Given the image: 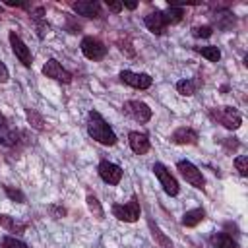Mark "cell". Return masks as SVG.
<instances>
[{"mask_svg":"<svg viewBox=\"0 0 248 248\" xmlns=\"http://www.w3.org/2000/svg\"><path fill=\"white\" fill-rule=\"evenodd\" d=\"M87 134L101 145H107V147H112L116 145L118 138L114 134V130L110 128V124L103 118V114L99 110H89L87 114Z\"/></svg>","mask_w":248,"mask_h":248,"instance_id":"2","label":"cell"},{"mask_svg":"<svg viewBox=\"0 0 248 248\" xmlns=\"http://www.w3.org/2000/svg\"><path fill=\"white\" fill-rule=\"evenodd\" d=\"M2 190H4V194H6V196L12 200V202H16V203H25V194H23L19 188L4 184V186H2Z\"/></svg>","mask_w":248,"mask_h":248,"instance_id":"28","label":"cell"},{"mask_svg":"<svg viewBox=\"0 0 248 248\" xmlns=\"http://www.w3.org/2000/svg\"><path fill=\"white\" fill-rule=\"evenodd\" d=\"M116 46H118V50H120L124 56H128V58L136 56V50H134V46H132L130 35H126V33L118 35V37H116Z\"/></svg>","mask_w":248,"mask_h":248,"instance_id":"27","label":"cell"},{"mask_svg":"<svg viewBox=\"0 0 248 248\" xmlns=\"http://www.w3.org/2000/svg\"><path fill=\"white\" fill-rule=\"evenodd\" d=\"M70 6L78 16H83V17H89V19L101 17V4L95 2V0H78V2H72Z\"/></svg>","mask_w":248,"mask_h":248,"instance_id":"14","label":"cell"},{"mask_svg":"<svg viewBox=\"0 0 248 248\" xmlns=\"http://www.w3.org/2000/svg\"><path fill=\"white\" fill-rule=\"evenodd\" d=\"M66 29H68V33H79L81 25L76 23V19H74L72 16H68V17H66Z\"/></svg>","mask_w":248,"mask_h":248,"instance_id":"34","label":"cell"},{"mask_svg":"<svg viewBox=\"0 0 248 248\" xmlns=\"http://www.w3.org/2000/svg\"><path fill=\"white\" fill-rule=\"evenodd\" d=\"M48 213H50V217H54V219H62V217L68 215V209H66L64 205L50 203V205H48Z\"/></svg>","mask_w":248,"mask_h":248,"instance_id":"33","label":"cell"},{"mask_svg":"<svg viewBox=\"0 0 248 248\" xmlns=\"http://www.w3.org/2000/svg\"><path fill=\"white\" fill-rule=\"evenodd\" d=\"M8 79H10V72H8L6 64H4V62H0V83H6Z\"/></svg>","mask_w":248,"mask_h":248,"instance_id":"35","label":"cell"},{"mask_svg":"<svg viewBox=\"0 0 248 248\" xmlns=\"http://www.w3.org/2000/svg\"><path fill=\"white\" fill-rule=\"evenodd\" d=\"M176 170L180 172V176H182L188 184H192V186L198 188V190H205V178H203L202 170H200L194 163H190V161H186V159H180V161L176 163Z\"/></svg>","mask_w":248,"mask_h":248,"instance_id":"5","label":"cell"},{"mask_svg":"<svg viewBox=\"0 0 248 248\" xmlns=\"http://www.w3.org/2000/svg\"><path fill=\"white\" fill-rule=\"evenodd\" d=\"M25 118H27V122L31 124L33 130H37V132H45V130H46V120H45V116H43L37 108L27 107V108H25Z\"/></svg>","mask_w":248,"mask_h":248,"instance_id":"22","label":"cell"},{"mask_svg":"<svg viewBox=\"0 0 248 248\" xmlns=\"http://www.w3.org/2000/svg\"><path fill=\"white\" fill-rule=\"evenodd\" d=\"M79 48H81L83 56L89 58V60H103L107 56V52H108V46L101 39H97L93 35H85L81 39V43H79Z\"/></svg>","mask_w":248,"mask_h":248,"instance_id":"6","label":"cell"},{"mask_svg":"<svg viewBox=\"0 0 248 248\" xmlns=\"http://www.w3.org/2000/svg\"><path fill=\"white\" fill-rule=\"evenodd\" d=\"M203 85V79L202 78H196V79H180L176 81V91L184 97H192L198 93V89Z\"/></svg>","mask_w":248,"mask_h":248,"instance_id":"21","label":"cell"},{"mask_svg":"<svg viewBox=\"0 0 248 248\" xmlns=\"http://www.w3.org/2000/svg\"><path fill=\"white\" fill-rule=\"evenodd\" d=\"M209 242L213 248H240L236 238H232V234L229 232H213L209 236Z\"/></svg>","mask_w":248,"mask_h":248,"instance_id":"20","label":"cell"},{"mask_svg":"<svg viewBox=\"0 0 248 248\" xmlns=\"http://www.w3.org/2000/svg\"><path fill=\"white\" fill-rule=\"evenodd\" d=\"M153 174L157 176V180L161 182L163 190L167 196H178L180 192V186H178V180L172 176V172L163 165V163H155L153 165Z\"/></svg>","mask_w":248,"mask_h":248,"instance_id":"8","label":"cell"},{"mask_svg":"<svg viewBox=\"0 0 248 248\" xmlns=\"http://www.w3.org/2000/svg\"><path fill=\"white\" fill-rule=\"evenodd\" d=\"M97 172H99L101 180L107 182V184H110V186H116V184L122 180V169H120L116 163L107 161V159H103V161L99 163Z\"/></svg>","mask_w":248,"mask_h":248,"instance_id":"12","label":"cell"},{"mask_svg":"<svg viewBox=\"0 0 248 248\" xmlns=\"http://www.w3.org/2000/svg\"><path fill=\"white\" fill-rule=\"evenodd\" d=\"M0 227H4L8 232H16V234H21L27 231L29 227V221H17L16 217L12 215H4L0 213Z\"/></svg>","mask_w":248,"mask_h":248,"instance_id":"18","label":"cell"},{"mask_svg":"<svg viewBox=\"0 0 248 248\" xmlns=\"http://www.w3.org/2000/svg\"><path fill=\"white\" fill-rule=\"evenodd\" d=\"M107 8L112 14H118V12H122V2H107Z\"/></svg>","mask_w":248,"mask_h":248,"instance_id":"36","label":"cell"},{"mask_svg":"<svg viewBox=\"0 0 248 248\" xmlns=\"http://www.w3.org/2000/svg\"><path fill=\"white\" fill-rule=\"evenodd\" d=\"M6 6H10V8H29L27 2H14V0H6Z\"/></svg>","mask_w":248,"mask_h":248,"instance_id":"37","label":"cell"},{"mask_svg":"<svg viewBox=\"0 0 248 248\" xmlns=\"http://www.w3.org/2000/svg\"><path fill=\"white\" fill-rule=\"evenodd\" d=\"M118 79L134 89H149L153 83V78L145 72H132V70H122L118 74Z\"/></svg>","mask_w":248,"mask_h":248,"instance_id":"10","label":"cell"},{"mask_svg":"<svg viewBox=\"0 0 248 248\" xmlns=\"http://www.w3.org/2000/svg\"><path fill=\"white\" fill-rule=\"evenodd\" d=\"M128 145H130V149H132L136 155H145V153L151 149V141H149L147 134L138 132V130H132V132L128 134Z\"/></svg>","mask_w":248,"mask_h":248,"instance_id":"16","label":"cell"},{"mask_svg":"<svg viewBox=\"0 0 248 248\" xmlns=\"http://www.w3.org/2000/svg\"><path fill=\"white\" fill-rule=\"evenodd\" d=\"M147 225H149V229H151V236L155 238V242H157L161 248H174V244L167 238V234H165V232H163V231H161V229H159L151 219H149V223H147Z\"/></svg>","mask_w":248,"mask_h":248,"instance_id":"26","label":"cell"},{"mask_svg":"<svg viewBox=\"0 0 248 248\" xmlns=\"http://www.w3.org/2000/svg\"><path fill=\"white\" fill-rule=\"evenodd\" d=\"M8 41H10V46H12V52L16 54V58H17L25 68H31V66H33V54H31L29 46L23 43V39H21L16 31H10V33H8Z\"/></svg>","mask_w":248,"mask_h":248,"instance_id":"9","label":"cell"},{"mask_svg":"<svg viewBox=\"0 0 248 248\" xmlns=\"http://www.w3.org/2000/svg\"><path fill=\"white\" fill-rule=\"evenodd\" d=\"M0 19H2V6H0Z\"/></svg>","mask_w":248,"mask_h":248,"instance_id":"39","label":"cell"},{"mask_svg":"<svg viewBox=\"0 0 248 248\" xmlns=\"http://www.w3.org/2000/svg\"><path fill=\"white\" fill-rule=\"evenodd\" d=\"M207 116H209L213 122L221 124L223 128H227V130H231V132H232V130H238L240 124H242V114H240L234 107H227V105L209 108V110H207Z\"/></svg>","mask_w":248,"mask_h":248,"instance_id":"3","label":"cell"},{"mask_svg":"<svg viewBox=\"0 0 248 248\" xmlns=\"http://www.w3.org/2000/svg\"><path fill=\"white\" fill-rule=\"evenodd\" d=\"M110 213L124 223H136L141 217V205L138 202V196L132 194V198L126 203H112L110 205Z\"/></svg>","mask_w":248,"mask_h":248,"instance_id":"4","label":"cell"},{"mask_svg":"<svg viewBox=\"0 0 248 248\" xmlns=\"http://www.w3.org/2000/svg\"><path fill=\"white\" fill-rule=\"evenodd\" d=\"M31 143L29 132L14 128L12 122L0 112V145L10 149L12 153H19L23 147H27Z\"/></svg>","mask_w":248,"mask_h":248,"instance_id":"1","label":"cell"},{"mask_svg":"<svg viewBox=\"0 0 248 248\" xmlns=\"http://www.w3.org/2000/svg\"><path fill=\"white\" fill-rule=\"evenodd\" d=\"M43 74H45L46 78H50V79L60 81V83H72V78H74L72 72H68L56 58H48V60L45 62Z\"/></svg>","mask_w":248,"mask_h":248,"instance_id":"11","label":"cell"},{"mask_svg":"<svg viewBox=\"0 0 248 248\" xmlns=\"http://www.w3.org/2000/svg\"><path fill=\"white\" fill-rule=\"evenodd\" d=\"M169 140L176 145H196L200 140V134H198V130H194L190 126H180L170 134Z\"/></svg>","mask_w":248,"mask_h":248,"instance_id":"13","label":"cell"},{"mask_svg":"<svg viewBox=\"0 0 248 248\" xmlns=\"http://www.w3.org/2000/svg\"><path fill=\"white\" fill-rule=\"evenodd\" d=\"M85 203H87V209L93 213V217L95 219H105V209H103V205H101V202H99V198L95 196V194H87L85 196Z\"/></svg>","mask_w":248,"mask_h":248,"instance_id":"25","label":"cell"},{"mask_svg":"<svg viewBox=\"0 0 248 248\" xmlns=\"http://www.w3.org/2000/svg\"><path fill=\"white\" fill-rule=\"evenodd\" d=\"M232 165H234V169L238 170L240 176H248V157H246V155H238V157H234Z\"/></svg>","mask_w":248,"mask_h":248,"instance_id":"32","label":"cell"},{"mask_svg":"<svg viewBox=\"0 0 248 248\" xmlns=\"http://www.w3.org/2000/svg\"><path fill=\"white\" fill-rule=\"evenodd\" d=\"M213 35V25H194L192 37L194 39H209Z\"/></svg>","mask_w":248,"mask_h":248,"instance_id":"30","label":"cell"},{"mask_svg":"<svg viewBox=\"0 0 248 248\" xmlns=\"http://www.w3.org/2000/svg\"><path fill=\"white\" fill-rule=\"evenodd\" d=\"M205 209L203 207H194V209H188L184 215H182V219H180V225L182 227H186V229H192V227H198L203 219H205Z\"/></svg>","mask_w":248,"mask_h":248,"instance_id":"19","label":"cell"},{"mask_svg":"<svg viewBox=\"0 0 248 248\" xmlns=\"http://www.w3.org/2000/svg\"><path fill=\"white\" fill-rule=\"evenodd\" d=\"M192 50L198 52L200 56L207 58L209 62H219V60H221V50H219V46H215V45H207V46H192Z\"/></svg>","mask_w":248,"mask_h":248,"instance_id":"23","label":"cell"},{"mask_svg":"<svg viewBox=\"0 0 248 248\" xmlns=\"http://www.w3.org/2000/svg\"><path fill=\"white\" fill-rule=\"evenodd\" d=\"M122 8H128V10H136L138 4L136 2H122Z\"/></svg>","mask_w":248,"mask_h":248,"instance_id":"38","label":"cell"},{"mask_svg":"<svg viewBox=\"0 0 248 248\" xmlns=\"http://www.w3.org/2000/svg\"><path fill=\"white\" fill-rule=\"evenodd\" d=\"M219 143H221V147L225 149V153H234L238 147H240V141H238V138H221L219 140Z\"/></svg>","mask_w":248,"mask_h":248,"instance_id":"31","label":"cell"},{"mask_svg":"<svg viewBox=\"0 0 248 248\" xmlns=\"http://www.w3.org/2000/svg\"><path fill=\"white\" fill-rule=\"evenodd\" d=\"M163 14H165V19H167L169 25H176V23H180V21L184 19L186 10H184L182 6H169Z\"/></svg>","mask_w":248,"mask_h":248,"instance_id":"24","label":"cell"},{"mask_svg":"<svg viewBox=\"0 0 248 248\" xmlns=\"http://www.w3.org/2000/svg\"><path fill=\"white\" fill-rule=\"evenodd\" d=\"M122 110H124L130 118H134L136 122H140V124L149 122L151 116H153V110L149 108V105L143 103V101H136V99L126 101V103L122 105Z\"/></svg>","mask_w":248,"mask_h":248,"instance_id":"7","label":"cell"},{"mask_svg":"<svg viewBox=\"0 0 248 248\" xmlns=\"http://www.w3.org/2000/svg\"><path fill=\"white\" fill-rule=\"evenodd\" d=\"M213 23L217 25V29L221 31H231L236 25V16L227 10V8H217V12H213Z\"/></svg>","mask_w":248,"mask_h":248,"instance_id":"17","label":"cell"},{"mask_svg":"<svg viewBox=\"0 0 248 248\" xmlns=\"http://www.w3.org/2000/svg\"><path fill=\"white\" fill-rule=\"evenodd\" d=\"M0 248H29V246H27L23 240H19V238L8 234V236H2V238H0Z\"/></svg>","mask_w":248,"mask_h":248,"instance_id":"29","label":"cell"},{"mask_svg":"<svg viewBox=\"0 0 248 248\" xmlns=\"http://www.w3.org/2000/svg\"><path fill=\"white\" fill-rule=\"evenodd\" d=\"M143 23H145V27L153 33V35H163L165 31H167V27H169V23H167V19H165V14L161 12V10H155V12H149L145 17H143Z\"/></svg>","mask_w":248,"mask_h":248,"instance_id":"15","label":"cell"}]
</instances>
